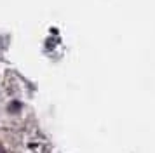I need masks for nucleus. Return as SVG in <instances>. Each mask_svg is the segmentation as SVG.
Listing matches in <instances>:
<instances>
[{"instance_id":"nucleus-1","label":"nucleus","mask_w":155,"mask_h":153,"mask_svg":"<svg viewBox=\"0 0 155 153\" xmlns=\"http://www.w3.org/2000/svg\"><path fill=\"white\" fill-rule=\"evenodd\" d=\"M0 153H5V150H4V146L0 145Z\"/></svg>"}]
</instances>
